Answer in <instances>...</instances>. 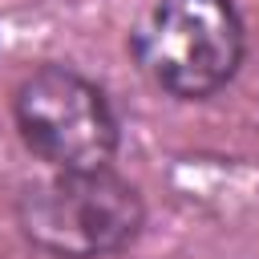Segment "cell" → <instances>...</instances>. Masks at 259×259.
Segmentation results:
<instances>
[{"label":"cell","instance_id":"obj_1","mask_svg":"<svg viewBox=\"0 0 259 259\" xmlns=\"http://www.w3.org/2000/svg\"><path fill=\"white\" fill-rule=\"evenodd\" d=\"M142 77L174 101H206L227 89L247 57L235 0H154L130 32Z\"/></svg>","mask_w":259,"mask_h":259},{"label":"cell","instance_id":"obj_2","mask_svg":"<svg viewBox=\"0 0 259 259\" xmlns=\"http://www.w3.org/2000/svg\"><path fill=\"white\" fill-rule=\"evenodd\" d=\"M20 235L57 259H101L142 235L146 202L130 178L109 166L57 170L16 198Z\"/></svg>","mask_w":259,"mask_h":259},{"label":"cell","instance_id":"obj_3","mask_svg":"<svg viewBox=\"0 0 259 259\" xmlns=\"http://www.w3.org/2000/svg\"><path fill=\"white\" fill-rule=\"evenodd\" d=\"M20 142L53 170H97L117 154L121 130L109 97L73 65H36L12 93Z\"/></svg>","mask_w":259,"mask_h":259}]
</instances>
